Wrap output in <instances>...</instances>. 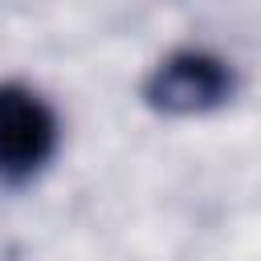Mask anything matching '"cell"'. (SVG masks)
Returning <instances> with one entry per match:
<instances>
[{
	"mask_svg": "<svg viewBox=\"0 0 261 261\" xmlns=\"http://www.w3.org/2000/svg\"><path fill=\"white\" fill-rule=\"evenodd\" d=\"M232 94V73L220 57L212 53H171L167 61H159L143 86L147 106L163 110V114H204L216 110L224 98Z\"/></svg>",
	"mask_w": 261,
	"mask_h": 261,
	"instance_id": "cell-2",
	"label": "cell"
},
{
	"mask_svg": "<svg viewBox=\"0 0 261 261\" xmlns=\"http://www.w3.org/2000/svg\"><path fill=\"white\" fill-rule=\"evenodd\" d=\"M57 151V114L24 86H0V179L37 175Z\"/></svg>",
	"mask_w": 261,
	"mask_h": 261,
	"instance_id": "cell-1",
	"label": "cell"
}]
</instances>
